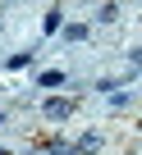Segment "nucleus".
<instances>
[{"instance_id":"obj_1","label":"nucleus","mask_w":142,"mask_h":155,"mask_svg":"<svg viewBox=\"0 0 142 155\" xmlns=\"http://www.w3.org/2000/svg\"><path fill=\"white\" fill-rule=\"evenodd\" d=\"M46 114H50V119H69V114H74V105H69V101H50Z\"/></svg>"}]
</instances>
